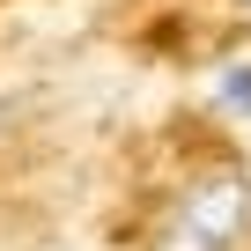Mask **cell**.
<instances>
[{
  "mask_svg": "<svg viewBox=\"0 0 251 251\" xmlns=\"http://www.w3.org/2000/svg\"><path fill=\"white\" fill-rule=\"evenodd\" d=\"M214 103H222V111H236V118H251V59H244V67H229V74L214 81Z\"/></svg>",
  "mask_w": 251,
  "mask_h": 251,
  "instance_id": "cell-2",
  "label": "cell"
},
{
  "mask_svg": "<svg viewBox=\"0 0 251 251\" xmlns=\"http://www.w3.org/2000/svg\"><path fill=\"white\" fill-rule=\"evenodd\" d=\"M244 8H251V0H244Z\"/></svg>",
  "mask_w": 251,
  "mask_h": 251,
  "instance_id": "cell-3",
  "label": "cell"
},
{
  "mask_svg": "<svg viewBox=\"0 0 251 251\" xmlns=\"http://www.w3.org/2000/svg\"><path fill=\"white\" fill-rule=\"evenodd\" d=\"M244 244H251V170L236 163L192 177L148 236V251H244Z\"/></svg>",
  "mask_w": 251,
  "mask_h": 251,
  "instance_id": "cell-1",
  "label": "cell"
}]
</instances>
